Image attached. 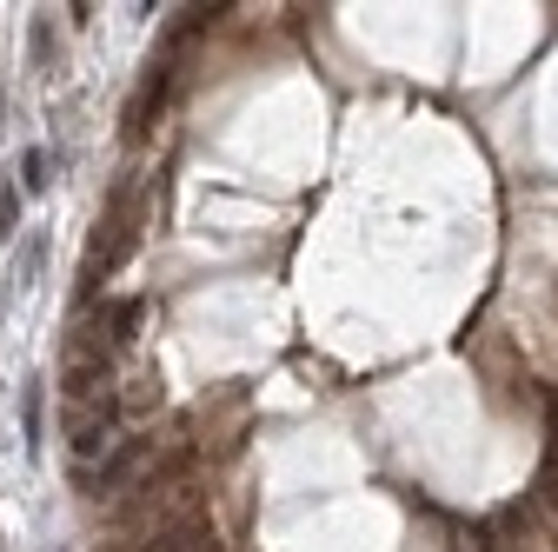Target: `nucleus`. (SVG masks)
Segmentation results:
<instances>
[{
  "label": "nucleus",
  "mask_w": 558,
  "mask_h": 552,
  "mask_svg": "<svg viewBox=\"0 0 558 552\" xmlns=\"http://www.w3.org/2000/svg\"><path fill=\"white\" fill-rule=\"evenodd\" d=\"M166 93H174V67H147L140 87H134V100H127V114H121V140H127V147H147V140L160 134Z\"/></svg>",
  "instance_id": "nucleus-1"
},
{
  "label": "nucleus",
  "mask_w": 558,
  "mask_h": 552,
  "mask_svg": "<svg viewBox=\"0 0 558 552\" xmlns=\"http://www.w3.org/2000/svg\"><path fill=\"white\" fill-rule=\"evenodd\" d=\"M479 552H558L519 506H506V513H492L485 526H479Z\"/></svg>",
  "instance_id": "nucleus-2"
},
{
  "label": "nucleus",
  "mask_w": 558,
  "mask_h": 552,
  "mask_svg": "<svg viewBox=\"0 0 558 552\" xmlns=\"http://www.w3.org/2000/svg\"><path fill=\"white\" fill-rule=\"evenodd\" d=\"M114 413H121V432H147L153 413H160V379L153 373H134L114 386Z\"/></svg>",
  "instance_id": "nucleus-3"
},
{
  "label": "nucleus",
  "mask_w": 558,
  "mask_h": 552,
  "mask_svg": "<svg viewBox=\"0 0 558 552\" xmlns=\"http://www.w3.org/2000/svg\"><path fill=\"white\" fill-rule=\"evenodd\" d=\"M519 513H525L551 545H558V460H545V466H538V479H532V492L519 500Z\"/></svg>",
  "instance_id": "nucleus-4"
},
{
  "label": "nucleus",
  "mask_w": 558,
  "mask_h": 552,
  "mask_svg": "<svg viewBox=\"0 0 558 552\" xmlns=\"http://www.w3.org/2000/svg\"><path fill=\"white\" fill-rule=\"evenodd\" d=\"M106 326H114V347H134L147 326V300H106Z\"/></svg>",
  "instance_id": "nucleus-5"
},
{
  "label": "nucleus",
  "mask_w": 558,
  "mask_h": 552,
  "mask_svg": "<svg viewBox=\"0 0 558 552\" xmlns=\"http://www.w3.org/2000/svg\"><path fill=\"white\" fill-rule=\"evenodd\" d=\"M53 167H61V153L27 147V153H21V193H47V187H53Z\"/></svg>",
  "instance_id": "nucleus-6"
},
{
  "label": "nucleus",
  "mask_w": 558,
  "mask_h": 552,
  "mask_svg": "<svg viewBox=\"0 0 558 552\" xmlns=\"http://www.w3.org/2000/svg\"><path fill=\"white\" fill-rule=\"evenodd\" d=\"M27 53H34V74H61V34H53L47 21L27 27Z\"/></svg>",
  "instance_id": "nucleus-7"
},
{
  "label": "nucleus",
  "mask_w": 558,
  "mask_h": 552,
  "mask_svg": "<svg viewBox=\"0 0 558 552\" xmlns=\"http://www.w3.org/2000/svg\"><path fill=\"white\" fill-rule=\"evenodd\" d=\"M21 234V180H0V240Z\"/></svg>",
  "instance_id": "nucleus-8"
},
{
  "label": "nucleus",
  "mask_w": 558,
  "mask_h": 552,
  "mask_svg": "<svg viewBox=\"0 0 558 552\" xmlns=\"http://www.w3.org/2000/svg\"><path fill=\"white\" fill-rule=\"evenodd\" d=\"M40 260H47V240H40V234H34V240H21V253H14V280H21V287H34Z\"/></svg>",
  "instance_id": "nucleus-9"
},
{
  "label": "nucleus",
  "mask_w": 558,
  "mask_h": 552,
  "mask_svg": "<svg viewBox=\"0 0 558 552\" xmlns=\"http://www.w3.org/2000/svg\"><path fill=\"white\" fill-rule=\"evenodd\" d=\"M21 426H27V453H40V393H27V406H21Z\"/></svg>",
  "instance_id": "nucleus-10"
},
{
  "label": "nucleus",
  "mask_w": 558,
  "mask_h": 552,
  "mask_svg": "<svg viewBox=\"0 0 558 552\" xmlns=\"http://www.w3.org/2000/svg\"><path fill=\"white\" fill-rule=\"evenodd\" d=\"M0 114H8V93H0Z\"/></svg>",
  "instance_id": "nucleus-11"
},
{
  "label": "nucleus",
  "mask_w": 558,
  "mask_h": 552,
  "mask_svg": "<svg viewBox=\"0 0 558 552\" xmlns=\"http://www.w3.org/2000/svg\"><path fill=\"white\" fill-rule=\"evenodd\" d=\"M0 313H8V300H0Z\"/></svg>",
  "instance_id": "nucleus-12"
}]
</instances>
